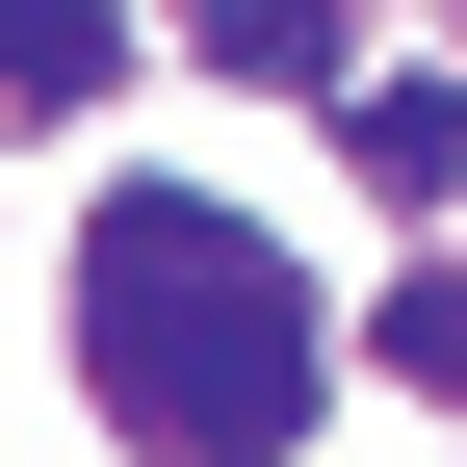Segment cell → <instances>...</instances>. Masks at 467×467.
Wrapping results in <instances>:
<instances>
[{
	"instance_id": "obj_1",
	"label": "cell",
	"mask_w": 467,
	"mask_h": 467,
	"mask_svg": "<svg viewBox=\"0 0 467 467\" xmlns=\"http://www.w3.org/2000/svg\"><path fill=\"white\" fill-rule=\"evenodd\" d=\"M312 285L260 260V208H208V182H104L78 208V389L130 416L156 467H285L312 441Z\"/></svg>"
},
{
	"instance_id": "obj_2",
	"label": "cell",
	"mask_w": 467,
	"mask_h": 467,
	"mask_svg": "<svg viewBox=\"0 0 467 467\" xmlns=\"http://www.w3.org/2000/svg\"><path fill=\"white\" fill-rule=\"evenodd\" d=\"M337 130H364V182H389V208H467V78H364Z\"/></svg>"
},
{
	"instance_id": "obj_3",
	"label": "cell",
	"mask_w": 467,
	"mask_h": 467,
	"mask_svg": "<svg viewBox=\"0 0 467 467\" xmlns=\"http://www.w3.org/2000/svg\"><path fill=\"white\" fill-rule=\"evenodd\" d=\"M182 52L260 78V104H312V78H337V0H182Z\"/></svg>"
},
{
	"instance_id": "obj_4",
	"label": "cell",
	"mask_w": 467,
	"mask_h": 467,
	"mask_svg": "<svg viewBox=\"0 0 467 467\" xmlns=\"http://www.w3.org/2000/svg\"><path fill=\"white\" fill-rule=\"evenodd\" d=\"M104 78H130L104 0H0V104H104Z\"/></svg>"
},
{
	"instance_id": "obj_5",
	"label": "cell",
	"mask_w": 467,
	"mask_h": 467,
	"mask_svg": "<svg viewBox=\"0 0 467 467\" xmlns=\"http://www.w3.org/2000/svg\"><path fill=\"white\" fill-rule=\"evenodd\" d=\"M364 337H389V389H441V416H467V260H416V285H389Z\"/></svg>"
}]
</instances>
